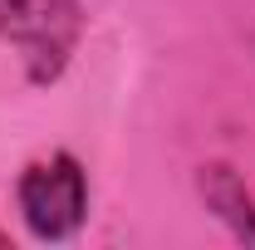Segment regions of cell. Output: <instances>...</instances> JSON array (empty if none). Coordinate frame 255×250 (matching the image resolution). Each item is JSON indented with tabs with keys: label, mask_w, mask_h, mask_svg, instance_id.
<instances>
[{
	"label": "cell",
	"mask_w": 255,
	"mask_h": 250,
	"mask_svg": "<svg viewBox=\"0 0 255 250\" xmlns=\"http://www.w3.org/2000/svg\"><path fill=\"white\" fill-rule=\"evenodd\" d=\"M84 25L89 15L79 0H0V44L20 54L25 79L39 89L64 79Z\"/></svg>",
	"instance_id": "cell-1"
},
{
	"label": "cell",
	"mask_w": 255,
	"mask_h": 250,
	"mask_svg": "<svg viewBox=\"0 0 255 250\" xmlns=\"http://www.w3.org/2000/svg\"><path fill=\"white\" fill-rule=\"evenodd\" d=\"M15 201L34 241H69L89 216V172L79 167V157L49 152L20 172Z\"/></svg>",
	"instance_id": "cell-2"
},
{
	"label": "cell",
	"mask_w": 255,
	"mask_h": 250,
	"mask_svg": "<svg viewBox=\"0 0 255 250\" xmlns=\"http://www.w3.org/2000/svg\"><path fill=\"white\" fill-rule=\"evenodd\" d=\"M196 191H201L206 211L221 221L236 241H251L255 246V196L231 162H201L196 167Z\"/></svg>",
	"instance_id": "cell-3"
},
{
	"label": "cell",
	"mask_w": 255,
	"mask_h": 250,
	"mask_svg": "<svg viewBox=\"0 0 255 250\" xmlns=\"http://www.w3.org/2000/svg\"><path fill=\"white\" fill-rule=\"evenodd\" d=\"M0 246H5V231H0Z\"/></svg>",
	"instance_id": "cell-4"
}]
</instances>
